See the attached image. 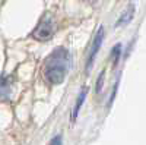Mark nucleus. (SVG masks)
<instances>
[{"label": "nucleus", "mask_w": 146, "mask_h": 145, "mask_svg": "<svg viewBox=\"0 0 146 145\" xmlns=\"http://www.w3.org/2000/svg\"><path fill=\"white\" fill-rule=\"evenodd\" d=\"M50 145H62V136H60V135H57V136H54V138L51 139V142H50Z\"/></svg>", "instance_id": "6e6552de"}, {"label": "nucleus", "mask_w": 146, "mask_h": 145, "mask_svg": "<svg viewBox=\"0 0 146 145\" xmlns=\"http://www.w3.org/2000/svg\"><path fill=\"white\" fill-rule=\"evenodd\" d=\"M54 34V25H53V21L51 18H45L40 22V25L35 28V31L32 32V37L35 40H40V41H45L48 38H51V35Z\"/></svg>", "instance_id": "f03ea898"}, {"label": "nucleus", "mask_w": 146, "mask_h": 145, "mask_svg": "<svg viewBox=\"0 0 146 145\" xmlns=\"http://www.w3.org/2000/svg\"><path fill=\"white\" fill-rule=\"evenodd\" d=\"M120 53H121V45L117 44L113 50V57H114V66L118 63V59H120Z\"/></svg>", "instance_id": "423d86ee"}, {"label": "nucleus", "mask_w": 146, "mask_h": 145, "mask_svg": "<svg viewBox=\"0 0 146 145\" xmlns=\"http://www.w3.org/2000/svg\"><path fill=\"white\" fill-rule=\"evenodd\" d=\"M86 92H88L86 88L80 91V94L78 97V101H76V106H75V110H73V114H72V120H76V117L79 114V110H80V107H82V104L85 101V97H86Z\"/></svg>", "instance_id": "20e7f679"}, {"label": "nucleus", "mask_w": 146, "mask_h": 145, "mask_svg": "<svg viewBox=\"0 0 146 145\" xmlns=\"http://www.w3.org/2000/svg\"><path fill=\"white\" fill-rule=\"evenodd\" d=\"M133 10H135V6H129V9L124 12L123 15H121V18L117 21V27L118 25H121V23H124V22H129V21H131V18H133Z\"/></svg>", "instance_id": "39448f33"}, {"label": "nucleus", "mask_w": 146, "mask_h": 145, "mask_svg": "<svg viewBox=\"0 0 146 145\" xmlns=\"http://www.w3.org/2000/svg\"><path fill=\"white\" fill-rule=\"evenodd\" d=\"M69 67H70V54L66 48L58 47L48 56L45 62L44 67L45 79L53 85H58L64 81Z\"/></svg>", "instance_id": "f257e3e1"}, {"label": "nucleus", "mask_w": 146, "mask_h": 145, "mask_svg": "<svg viewBox=\"0 0 146 145\" xmlns=\"http://www.w3.org/2000/svg\"><path fill=\"white\" fill-rule=\"evenodd\" d=\"M102 40H104V29L100 28L98 32H96V35H95V40H94V44H92V48H91V53H89V57H88L86 70L91 69V66H92V63H94V59H95L96 53H98L100 47H101V44H102Z\"/></svg>", "instance_id": "7ed1b4c3"}, {"label": "nucleus", "mask_w": 146, "mask_h": 145, "mask_svg": "<svg viewBox=\"0 0 146 145\" xmlns=\"http://www.w3.org/2000/svg\"><path fill=\"white\" fill-rule=\"evenodd\" d=\"M102 82H104V72H101V75H100V78H98V84H96V92H101V90H102Z\"/></svg>", "instance_id": "0eeeda50"}]
</instances>
